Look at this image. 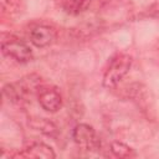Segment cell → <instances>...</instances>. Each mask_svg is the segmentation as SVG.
<instances>
[{
  "mask_svg": "<svg viewBox=\"0 0 159 159\" xmlns=\"http://www.w3.org/2000/svg\"><path fill=\"white\" fill-rule=\"evenodd\" d=\"M72 139L78 148L86 152H97L101 148V139L93 127L80 123L72 130Z\"/></svg>",
  "mask_w": 159,
  "mask_h": 159,
  "instance_id": "3",
  "label": "cell"
},
{
  "mask_svg": "<svg viewBox=\"0 0 159 159\" xmlns=\"http://www.w3.org/2000/svg\"><path fill=\"white\" fill-rule=\"evenodd\" d=\"M111 152L117 158H135L137 157V153L132 147L127 145L125 143L118 142V140H114L111 143Z\"/></svg>",
  "mask_w": 159,
  "mask_h": 159,
  "instance_id": "8",
  "label": "cell"
},
{
  "mask_svg": "<svg viewBox=\"0 0 159 159\" xmlns=\"http://www.w3.org/2000/svg\"><path fill=\"white\" fill-rule=\"evenodd\" d=\"M132 67V56L124 52H118L111 57L108 66L103 73V86L106 88H114L127 76Z\"/></svg>",
  "mask_w": 159,
  "mask_h": 159,
  "instance_id": "1",
  "label": "cell"
},
{
  "mask_svg": "<svg viewBox=\"0 0 159 159\" xmlns=\"http://www.w3.org/2000/svg\"><path fill=\"white\" fill-rule=\"evenodd\" d=\"M1 51L6 57H9L19 63H27L34 57L31 47L21 39L11 36V35H7V39L5 37V35H2Z\"/></svg>",
  "mask_w": 159,
  "mask_h": 159,
  "instance_id": "2",
  "label": "cell"
},
{
  "mask_svg": "<svg viewBox=\"0 0 159 159\" xmlns=\"http://www.w3.org/2000/svg\"><path fill=\"white\" fill-rule=\"evenodd\" d=\"M2 12L9 15L17 14L21 9V0H0Z\"/></svg>",
  "mask_w": 159,
  "mask_h": 159,
  "instance_id": "10",
  "label": "cell"
},
{
  "mask_svg": "<svg viewBox=\"0 0 159 159\" xmlns=\"http://www.w3.org/2000/svg\"><path fill=\"white\" fill-rule=\"evenodd\" d=\"M62 10L72 16L82 14L89 5V0H60Z\"/></svg>",
  "mask_w": 159,
  "mask_h": 159,
  "instance_id": "7",
  "label": "cell"
},
{
  "mask_svg": "<svg viewBox=\"0 0 159 159\" xmlns=\"http://www.w3.org/2000/svg\"><path fill=\"white\" fill-rule=\"evenodd\" d=\"M14 157L16 158H43V159H52L56 157L53 149L42 143V142H31L27 144L22 152L15 154Z\"/></svg>",
  "mask_w": 159,
  "mask_h": 159,
  "instance_id": "6",
  "label": "cell"
},
{
  "mask_svg": "<svg viewBox=\"0 0 159 159\" xmlns=\"http://www.w3.org/2000/svg\"><path fill=\"white\" fill-rule=\"evenodd\" d=\"M29 36H30V42L34 46L39 48H43L55 43V41L57 40V31L55 27L42 24L32 27Z\"/></svg>",
  "mask_w": 159,
  "mask_h": 159,
  "instance_id": "5",
  "label": "cell"
},
{
  "mask_svg": "<svg viewBox=\"0 0 159 159\" xmlns=\"http://www.w3.org/2000/svg\"><path fill=\"white\" fill-rule=\"evenodd\" d=\"M34 127H35L37 130H41L42 133H45V134H47V135H51V137L57 133L56 125H55L52 122L47 120L46 118L36 119L35 123H34Z\"/></svg>",
  "mask_w": 159,
  "mask_h": 159,
  "instance_id": "9",
  "label": "cell"
},
{
  "mask_svg": "<svg viewBox=\"0 0 159 159\" xmlns=\"http://www.w3.org/2000/svg\"><path fill=\"white\" fill-rule=\"evenodd\" d=\"M37 101L42 109L50 113H56L62 107V96L53 86H41L37 91Z\"/></svg>",
  "mask_w": 159,
  "mask_h": 159,
  "instance_id": "4",
  "label": "cell"
},
{
  "mask_svg": "<svg viewBox=\"0 0 159 159\" xmlns=\"http://www.w3.org/2000/svg\"><path fill=\"white\" fill-rule=\"evenodd\" d=\"M150 17H155V19H159V2L152 5L149 9H148V12H147Z\"/></svg>",
  "mask_w": 159,
  "mask_h": 159,
  "instance_id": "11",
  "label": "cell"
}]
</instances>
